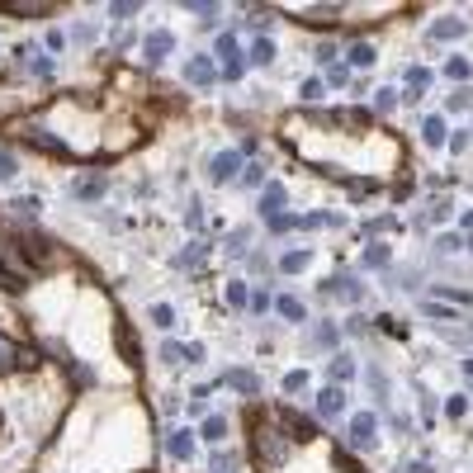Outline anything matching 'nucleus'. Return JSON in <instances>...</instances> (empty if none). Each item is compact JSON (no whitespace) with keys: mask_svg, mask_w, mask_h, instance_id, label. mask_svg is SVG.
<instances>
[{"mask_svg":"<svg viewBox=\"0 0 473 473\" xmlns=\"http://www.w3.org/2000/svg\"><path fill=\"white\" fill-rule=\"evenodd\" d=\"M15 251H19V256H28V261L38 265V270H48V265H57L53 241H43V237H15Z\"/></svg>","mask_w":473,"mask_h":473,"instance_id":"obj_5","label":"nucleus"},{"mask_svg":"<svg viewBox=\"0 0 473 473\" xmlns=\"http://www.w3.org/2000/svg\"><path fill=\"white\" fill-rule=\"evenodd\" d=\"M303 100H308V105H313V100H322V80H317V76L303 80Z\"/></svg>","mask_w":473,"mask_h":473,"instance_id":"obj_45","label":"nucleus"},{"mask_svg":"<svg viewBox=\"0 0 473 473\" xmlns=\"http://www.w3.org/2000/svg\"><path fill=\"white\" fill-rule=\"evenodd\" d=\"M350 67H374V48H369V43H350Z\"/></svg>","mask_w":473,"mask_h":473,"instance_id":"obj_30","label":"nucleus"},{"mask_svg":"<svg viewBox=\"0 0 473 473\" xmlns=\"http://www.w3.org/2000/svg\"><path fill=\"white\" fill-rule=\"evenodd\" d=\"M241 184H251V189L265 184V166H241Z\"/></svg>","mask_w":473,"mask_h":473,"instance_id":"obj_43","label":"nucleus"},{"mask_svg":"<svg viewBox=\"0 0 473 473\" xmlns=\"http://www.w3.org/2000/svg\"><path fill=\"white\" fill-rule=\"evenodd\" d=\"M431 417H436V397L426 393V397H421V421H426V426H431Z\"/></svg>","mask_w":473,"mask_h":473,"instance_id":"obj_53","label":"nucleus"},{"mask_svg":"<svg viewBox=\"0 0 473 473\" xmlns=\"http://www.w3.org/2000/svg\"><path fill=\"white\" fill-rule=\"evenodd\" d=\"M227 388H237V393H246V397H256V393H261V379H256L251 369H232V374H227Z\"/></svg>","mask_w":473,"mask_h":473,"instance_id":"obj_18","label":"nucleus"},{"mask_svg":"<svg viewBox=\"0 0 473 473\" xmlns=\"http://www.w3.org/2000/svg\"><path fill=\"white\" fill-rule=\"evenodd\" d=\"M374 194V180H350V199H369Z\"/></svg>","mask_w":473,"mask_h":473,"instance_id":"obj_48","label":"nucleus"},{"mask_svg":"<svg viewBox=\"0 0 473 473\" xmlns=\"http://www.w3.org/2000/svg\"><path fill=\"white\" fill-rule=\"evenodd\" d=\"M345 379H355V360H350V355H336V360H332V384L341 388Z\"/></svg>","mask_w":473,"mask_h":473,"instance_id":"obj_25","label":"nucleus"},{"mask_svg":"<svg viewBox=\"0 0 473 473\" xmlns=\"http://www.w3.org/2000/svg\"><path fill=\"white\" fill-rule=\"evenodd\" d=\"M251 445H256V454H261L265 469H280V464H289V454H293L289 431H284V426H280L275 417H256V436H251Z\"/></svg>","mask_w":473,"mask_h":473,"instance_id":"obj_1","label":"nucleus"},{"mask_svg":"<svg viewBox=\"0 0 473 473\" xmlns=\"http://www.w3.org/2000/svg\"><path fill=\"white\" fill-rule=\"evenodd\" d=\"M237 171H241V157H237V152H218V157L209 161V175H213L218 184H223V180H232Z\"/></svg>","mask_w":473,"mask_h":473,"instance_id":"obj_12","label":"nucleus"},{"mask_svg":"<svg viewBox=\"0 0 473 473\" xmlns=\"http://www.w3.org/2000/svg\"><path fill=\"white\" fill-rule=\"evenodd\" d=\"M327 80H332V85H345V80H350V67H341V62H332V71H327Z\"/></svg>","mask_w":473,"mask_h":473,"instance_id":"obj_47","label":"nucleus"},{"mask_svg":"<svg viewBox=\"0 0 473 473\" xmlns=\"http://www.w3.org/2000/svg\"><path fill=\"white\" fill-rule=\"evenodd\" d=\"M464 246H469V251H473V232H469V241H464Z\"/></svg>","mask_w":473,"mask_h":473,"instance_id":"obj_59","label":"nucleus"},{"mask_svg":"<svg viewBox=\"0 0 473 473\" xmlns=\"http://www.w3.org/2000/svg\"><path fill=\"white\" fill-rule=\"evenodd\" d=\"M171 48H175V33H166V28H161V33H147V43H142V62H147V67H161V62L171 57Z\"/></svg>","mask_w":473,"mask_h":473,"instance_id":"obj_7","label":"nucleus"},{"mask_svg":"<svg viewBox=\"0 0 473 473\" xmlns=\"http://www.w3.org/2000/svg\"><path fill=\"white\" fill-rule=\"evenodd\" d=\"M284 388H289V393H303V388H308V369H289V374H284Z\"/></svg>","mask_w":473,"mask_h":473,"instance_id":"obj_39","label":"nucleus"},{"mask_svg":"<svg viewBox=\"0 0 473 473\" xmlns=\"http://www.w3.org/2000/svg\"><path fill=\"white\" fill-rule=\"evenodd\" d=\"M308 265H313V251H289V256L280 261V270H284V275H298V270H308Z\"/></svg>","mask_w":473,"mask_h":473,"instance_id":"obj_26","label":"nucleus"},{"mask_svg":"<svg viewBox=\"0 0 473 473\" xmlns=\"http://www.w3.org/2000/svg\"><path fill=\"white\" fill-rule=\"evenodd\" d=\"M464 19H454V15H449V19H436V24H431V38H436V43H454V38H464Z\"/></svg>","mask_w":473,"mask_h":473,"instance_id":"obj_15","label":"nucleus"},{"mask_svg":"<svg viewBox=\"0 0 473 473\" xmlns=\"http://www.w3.org/2000/svg\"><path fill=\"white\" fill-rule=\"evenodd\" d=\"M464 147H469V132H454V137H449V152L464 157Z\"/></svg>","mask_w":473,"mask_h":473,"instance_id":"obj_52","label":"nucleus"},{"mask_svg":"<svg viewBox=\"0 0 473 473\" xmlns=\"http://www.w3.org/2000/svg\"><path fill=\"white\" fill-rule=\"evenodd\" d=\"M317 345H336V327H317Z\"/></svg>","mask_w":473,"mask_h":473,"instance_id":"obj_54","label":"nucleus"},{"mask_svg":"<svg viewBox=\"0 0 473 473\" xmlns=\"http://www.w3.org/2000/svg\"><path fill=\"white\" fill-rule=\"evenodd\" d=\"M15 137H24L33 152H48V157H71V152H67V142H62V137H57L48 123H15Z\"/></svg>","mask_w":473,"mask_h":473,"instance_id":"obj_2","label":"nucleus"},{"mask_svg":"<svg viewBox=\"0 0 473 473\" xmlns=\"http://www.w3.org/2000/svg\"><path fill=\"white\" fill-rule=\"evenodd\" d=\"M100 194H105V175H100V171L76 180V199H100Z\"/></svg>","mask_w":473,"mask_h":473,"instance_id":"obj_21","label":"nucleus"},{"mask_svg":"<svg viewBox=\"0 0 473 473\" xmlns=\"http://www.w3.org/2000/svg\"><path fill=\"white\" fill-rule=\"evenodd\" d=\"M284 199H289V194H284V184H280V180H275V184H265V189H261V213H265V218L284 213Z\"/></svg>","mask_w":473,"mask_h":473,"instance_id":"obj_14","label":"nucleus"},{"mask_svg":"<svg viewBox=\"0 0 473 473\" xmlns=\"http://www.w3.org/2000/svg\"><path fill=\"white\" fill-rule=\"evenodd\" d=\"M166 454L189 459V454H194V436H189V431H171V436H166Z\"/></svg>","mask_w":473,"mask_h":473,"instance_id":"obj_19","label":"nucleus"},{"mask_svg":"<svg viewBox=\"0 0 473 473\" xmlns=\"http://www.w3.org/2000/svg\"><path fill=\"white\" fill-rule=\"evenodd\" d=\"M426 85H431V67H407V90H402L397 100H412V105H417Z\"/></svg>","mask_w":473,"mask_h":473,"instance_id":"obj_13","label":"nucleus"},{"mask_svg":"<svg viewBox=\"0 0 473 473\" xmlns=\"http://www.w3.org/2000/svg\"><path fill=\"white\" fill-rule=\"evenodd\" d=\"M445 412H449V417H454V421H459V417H464V412H469V397H449V407H445Z\"/></svg>","mask_w":473,"mask_h":473,"instance_id":"obj_50","label":"nucleus"},{"mask_svg":"<svg viewBox=\"0 0 473 473\" xmlns=\"http://www.w3.org/2000/svg\"><path fill=\"white\" fill-rule=\"evenodd\" d=\"M275 421L289 431V440H317V421L313 417H303V412H289V407H275Z\"/></svg>","mask_w":473,"mask_h":473,"instance_id":"obj_4","label":"nucleus"},{"mask_svg":"<svg viewBox=\"0 0 473 473\" xmlns=\"http://www.w3.org/2000/svg\"><path fill=\"white\" fill-rule=\"evenodd\" d=\"M161 360H166V365H189V360H204V345H180V341H161Z\"/></svg>","mask_w":473,"mask_h":473,"instance_id":"obj_9","label":"nucleus"},{"mask_svg":"<svg viewBox=\"0 0 473 473\" xmlns=\"http://www.w3.org/2000/svg\"><path fill=\"white\" fill-rule=\"evenodd\" d=\"M223 436H227V421H223V417H209V421H204V440H213V445H218Z\"/></svg>","mask_w":473,"mask_h":473,"instance_id":"obj_35","label":"nucleus"},{"mask_svg":"<svg viewBox=\"0 0 473 473\" xmlns=\"http://www.w3.org/2000/svg\"><path fill=\"white\" fill-rule=\"evenodd\" d=\"M341 412H345V393L336 384H327V388L317 393V417H341Z\"/></svg>","mask_w":473,"mask_h":473,"instance_id":"obj_10","label":"nucleus"},{"mask_svg":"<svg viewBox=\"0 0 473 473\" xmlns=\"http://www.w3.org/2000/svg\"><path fill=\"white\" fill-rule=\"evenodd\" d=\"M327 293H341V298H350V303H360V293H365V284H360L355 275H336V280L327 284Z\"/></svg>","mask_w":473,"mask_h":473,"instance_id":"obj_17","label":"nucleus"},{"mask_svg":"<svg viewBox=\"0 0 473 473\" xmlns=\"http://www.w3.org/2000/svg\"><path fill=\"white\" fill-rule=\"evenodd\" d=\"M313 57H317V62H332V57H336V48H332V43H317Z\"/></svg>","mask_w":473,"mask_h":473,"instance_id":"obj_55","label":"nucleus"},{"mask_svg":"<svg viewBox=\"0 0 473 473\" xmlns=\"http://www.w3.org/2000/svg\"><path fill=\"white\" fill-rule=\"evenodd\" d=\"M374 109H379V114H393V109H397V90H388V85H384V90L374 95Z\"/></svg>","mask_w":473,"mask_h":473,"instance_id":"obj_36","label":"nucleus"},{"mask_svg":"<svg viewBox=\"0 0 473 473\" xmlns=\"http://www.w3.org/2000/svg\"><path fill=\"white\" fill-rule=\"evenodd\" d=\"M464 227H469V232H473V209H464Z\"/></svg>","mask_w":473,"mask_h":473,"instance_id":"obj_57","label":"nucleus"},{"mask_svg":"<svg viewBox=\"0 0 473 473\" xmlns=\"http://www.w3.org/2000/svg\"><path fill=\"white\" fill-rule=\"evenodd\" d=\"M15 175H19V166L10 157V147H0V180H15Z\"/></svg>","mask_w":473,"mask_h":473,"instance_id":"obj_41","label":"nucleus"},{"mask_svg":"<svg viewBox=\"0 0 473 473\" xmlns=\"http://www.w3.org/2000/svg\"><path fill=\"white\" fill-rule=\"evenodd\" d=\"M374 426H379V421L369 417V412H355L350 426H345V445L350 449H374Z\"/></svg>","mask_w":473,"mask_h":473,"instance_id":"obj_6","label":"nucleus"},{"mask_svg":"<svg viewBox=\"0 0 473 473\" xmlns=\"http://www.w3.org/2000/svg\"><path fill=\"white\" fill-rule=\"evenodd\" d=\"M365 265H369V270H384V265H388V246H384V241H374V246L365 251Z\"/></svg>","mask_w":473,"mask_h":473,"instance_id":"obj_31","label":"nucleus"},{"mask_svg":"<svg viewBox=\"0 0 473 473\" xmlns=\"http://www.w3.org/2000/svg\"><path fill=\"white\" fill-rule=\"evenodd\" d=\"M227 303H232V308H246V303H251V293H246V284H241V280H232V284H227Z\"/></svg>","mask_w":473,"mask_h":473,"instance_id":"obj_37","label":"nucleus"},{"mask_svg":"<svg viewBox=\"0 0 473 473\" xmlns=\"http://www.w3.org/2000/svg\"><path fill=\"white\" fill-rule=\"evenodd\" d=\"M184 10H189V15H199V24H213V19H218V5H213V0H189Z\"/></svg>","mask_w":473,"mask_h":473,"instance_id":"obj_29","label":"nucleus"},{"mask_svg":"<svg viewBox=\"0 0 473 473\" xmlns=\"http://www.w3.org/2000/svg\"><path fill=\"white\" fill-rule=\"evenodd\" d=\"M421 137H426V147H440V142H445V119L431 114V119L421 123Z\"/></svg>","mask_w":473,"mask_h":473,"instance_id":"obj_24","label":"nucleus"},{"mask_svg":"<svg viewBox=\"0 0 473 473\" xmlns=\"http://www.w3.org/2000/svg\"><path fill=\"white\" fill-rule=\"evenodd\" d=\"M436 246H440L445 256H454V251H464V241H459V237H454V232H445V237H440V241H436Z\"/></svg>","mask_w":473,"mask_h":473,"instance_id":"obj_46","label":"nucleus"},{"mask_svg":"<svg viewBox=\"0 0 473 473\" xmlns=\"http://www.w3.org/2000/svg\"><path fill=\"white\" fill-rule=\"evenodd\" d=\"M421 308H426V317H440V322H449V317H454V308H445L440 298H426Z\"/></svg>","mask_w":473,"mask_h":473,"instance_id":"obj_40","label":"nucleus"},{"mask_svg":"<svg viewBox=\"0 0 473 473\" xmlns=\"http://www.w3.org/2000/svg\"><path fill=\"white\" fill-rule=\"evenodd\" d=\"M213 53L223 57V76H227V80H241V71H246V53L237 48V33H223V38L213 43Z\"/></svg>","mask_w":473,"mask_h":473,"instance_id":"obj_3","label":"nucleus"},{"mask_svg":"<svg viewBox=\"0 0 473 473\" xmlns=\"http://www.w3.org/2000/svg\"><path fill=\"white\" fill-rule=\"evenodd\" d=\"M393 227H397L393 213H388V218H369V232H374V237H379V232H393Z\"/></svg>","mask_w":473,"mask_h":473,"instance_id":"obj_44","label":"nucleus"},{"mask_svg":"<svg viewBox=\"0 0 473 473\" xmlns=\"http://www.w3.org/2000/svg\"><path fill=\"white\" fill-rule=\"evenodd\" d=\"M246 62H256V67H270V62H275V43H270V38H256V43H251V53H246Z\"/></svg>","mask_w":473,"mask_h":473,"instance_id":"obj_22","label":"nucleus"},{"mask_svg":"<svg viewBox=\"0 0 473 473\" xmlns=\"http://www.w3.org/2000/svg\"><path fill=\"white\" fill-rule=\"evenodd\" d=\"M10 209L19 213V218H33V213H38V199H15V204H10Z\"/></svg>","mask_w":473,"mask_h":473,"instance_id":"obj_49","label":"nucleus"},{"mask_svg":"<svg viewBox=\"0 0 473 473\" xmlns=\"http://www.w3.org/2000/svg\"><path fill=\"white\" fill-rule=\"evenodd\" d=\"M5 15H19V19H43L48 15V5L43 0H10V5H0Z\"/></svg>","mask_w":473,"mask_h":473,"instance_id":"obj_16","label":"nucleus"},{"mask_svg":"<svg viewBox=\"0 0 473 473\" xmlns=\"http://www.w3.org/2000/svg\"><path fill=\"white\" fill-rule=\"evenodd\" d=\"M275 313L280 317H289V322H303V303H298V298H289V293H280V298H275Z\"/></svg>","mask_w":473,"mask_h":473,"instance_id":"obj_23","label":"nucleus"},{"mask_svg":"<svg viewBox=\"0 0 473 473\" xmlns=\"http://www.w3.org/2000/svg\"><path fill=\"white\" fill-rule=\"evenodd\" d=\"M137 10H142V5H137V0H114V5H109V15H114V19H119V24H123V19H132V15H137Z\"/></svg>","mask_w":473,"mask_h":473,"instance_id":"obj_33","label":"nucleus"},{"mask_svg":"<svg viewBox=\"0 0 473 473\" xmlns=\"http://www.w3.org/2000/svg\"><path fill=\"white\" fill-rule=\"evenodd\" d=\"M184 76L194 80V85H213V80H218V67H213V57H189V67H184Z\"/></svg>","mask_w":473,"mask_h":473,"instance_id":"obj_11","label":"nucleus"},{"mask_svg":"<svg viewBox=\"0 0 473 473\" xmlns=\"http://www.w3.org/2000/svg\"><path fill=\"white\" fill-rule=\"evenodd\" d=\"M265 223H270V232H293V227H298L293 213H275V218H265Z\"/></svg>","mask_w":473,"mask_h":473,"instance_id":"obj_38","label":"nucleus"},{"mask_svg":"<svg viewBox=\"0 0 473 473\" xmlns=\"http://www.w3.org/2000/svg\"><path fill=\"white\" fill-rule=\"evenodd\" d=\"M289 15H303V24H332L341 15V5H284Z\"/></svg>","mask_w":473,"mask_h":473,"instance_id":"obj_8","label":"nucleus"},{"mask_svg":"<svg viewBox=\"0 0 473 473\" xmlns=\"http://www.w3.org/2000/svg\"><path fill=\"white\" fill-rule=\"evenodd\" d=\"M232 469H237V454L218 449V454H213V473H232Z\"/></svg>","mask_w":473,"mask_h":473,"instance_id":"obj_42","label":"nucleus"},{"mask_svg":"<svg viewBox=\"0 0 473 473\" xmlns=\"http://www.w3.org/2000/svg\"><path fill=\"white\" fill-rule=\"evenodd\" d=\"M119 350L128 355V365H142V360H137V355H142V350H137V336H132L128 327H119Z\"/></svg>","mask_w":473,"mask_h":473,"instance_id":"obj_28","label":"nucleus"},{"mask_svg":"<svg viewBox=\"0 0 473 473\" xmlns=\"http://www.w3.org/2000/svg\"><path fill=\"white\" fill-rule=\"evenodd\" d=\"M407 473H431V464H407Z\"/></svg>","mask_w":473,"mask_h":473,"instance_id":"obj_56","label":"nucleus"},{"mask_svg":"<svg viewBox=\"0 0 473 473\" xmlns=\"http://www.w3.org/2000/svg\"><path fill=\"white\" fill-rule=\"evenodd\" d=\"M10 365H19V350H15V341H10V336H0V374H5Z\"/></svg>","mask_w":473,"mask_h":473,"instance_id":"obj_34","label":"nucleus"},{"mask_svg":"<svg viewBox=\"0 0 473 473\" xmlns=\"http://www.w3.org/2000/svg\"><path fill=\"white\" fill-rule=\"evenodd\" d=\"M152 322H157L161 332H166V327H175V308H171V303H152Z\"/></svg>","mask_w":473,"mask_h":473,"instance_id":"obj_32","label":"nucleus"},{"mask_svg":"<svg viewBox=\"0 0 473 473\" xmlns=\"http://www.w3.org/2000/svg\"><path fill=\"white\" fill-rule=\"evenodd\" d=\"M445 76L449 80H469L473 76V62H469V57H449V62H445Z\"/></svg>","mask_w":473,"mask_h":473,"instance_id":"obj_27","label":"nucleus"},{"mask_svg":"<svg viewBox=\"0 0 473 473\" xmlns=\"http://www.w3.org/2000/svg\"><path fill=\"white\" fill-rule=\"evenodd\" d=\"M204 261H209V241H189L180 256H175V265H180V270H189V265H204Z\"/></svg>","mask_w":473,"mask_h":473,"instance_id":"obj_20","label":"nucleus"},{"mask_svg":"<svg viewBox=\"0 0 473 473\" xmlns=\"http://www.w3.org/2000/svg\"><path fill=\"white\" fill-rule=\"evenodd\" d=\"M464 379H469V384H473V360H464Z\"/></svg>","mask_w":473,"mask_h":473,"instance_id":"obj_58","label":"nucleus"},{"mask_svg":"<svg viewBox=\"0 0 473 473\" xmlns=\"http://www.w3.org/2000/svg\"><path fill=\"white\" fill-rule=\"evenodd\" d=\"M132 43V28L128 24H119V33H114V48H119V53H123V48H128Z\"/></svg>","mask_w":473,"mask_h":473,"instance_id":"obj_51","label":"nucleus"}]
</instances>
